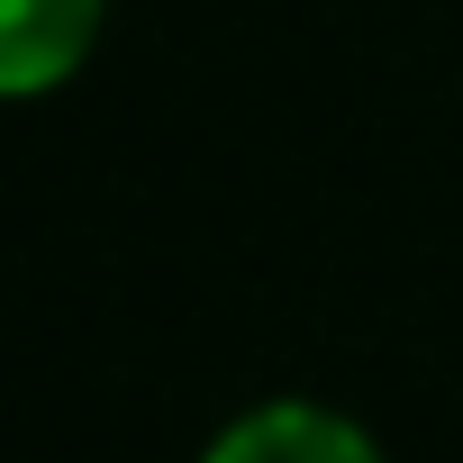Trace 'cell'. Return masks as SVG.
<instances>
[{
	"instance_id": "1",
	"label": "cell",
	"mask_w": 463,
	"mask_h": 463,
	"mask_svg": "<svg viewBox=\"0 0 463 463\" xmlns=\"http://www.w3.org/2000/svg\"><path fill=\"white\" fill-rule=\"evenodd\" d=\"M200 463H391V454L364 436V418L327 400H255L200 445Z\"/></svg>"
},
{
	"instance_id": "2",
	"label": "cell",
	"mask_w": 463,
	"mask_h": 463,
	"mask_svg": "<svg viewBox=\"0 0 463 463\" xmlns=\"http://www.w3.org/2000/svg\"><path fill=\"white\" fill-rule=\"evenodd\" d=\"M109 0H0V91L37 100L55 82H73L100 46Z\"/></svg>"
}]
</instances>
